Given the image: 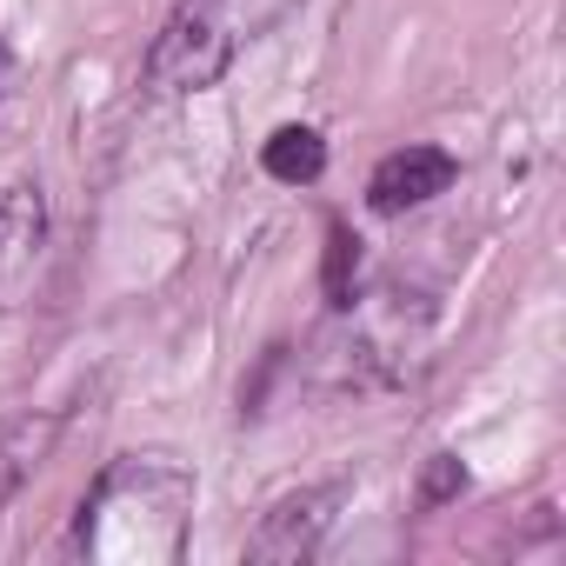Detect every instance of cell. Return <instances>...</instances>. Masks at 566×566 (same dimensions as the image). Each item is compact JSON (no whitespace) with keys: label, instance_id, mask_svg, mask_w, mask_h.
<instances>
[{"label":"cell","instance_id":"obj_1","mask_svg":"<svg viewBox=\"0 0 566 566\" xmlns=\"http://www.w3.org/2000/svg\"><path fill=\"white\" fill-rule=\"evenodd\" d=\"M193 513V473L167 453H120L81 500L74 546L94 559H174Z\"/></svg>","mask_w":566,"mask_h":566},{"label":"cell","instance_id":"obj_9","mask_svg":"<svg viewBox=\"0 0 566 566\" xmlns=\"http://www.w3.org/2000/svg\"><path fill=\"white\" fill-rule=\"evenodd\" d=\"M0 74H8V48H0Z\"/></svg>","mask_w":566,"mask_h":566},{"label":"cell","instance_id":"obj_4","mask_svg":"<svg viewBox=\"0 0 566 566\" xmlns=\"http://www.w3.org/2000/svg\"><path fill=\"white\" fill-rule=\"evenodd\" d=\"M48 253V193L41 180L0 187V307H21Z\"/></svg>","mask_w":566,"mask_h":566},{"label":"cell","instance_id":"obj_2","mask_svg":"<svg viewBox=\"0 0 566 566\" xmlns=\"http://www.w3.org/2000/svg\"><path fill=\"white\" fill-rule=\"evenodd\" d=\"M227 61H233V34L220 21V0H180L147 48V87L154 94H200L227 74Z\"/></svg>","mask_w":566,"mask_h":566},{"label":"cell","instance_id":"obj_6","mask_svg":"<svg viewBox=\"0 0 566 566\" xmlns=\"http://www.w3.org/2000/svg\"><path fill=\"white\" fill-rule=\"evenodd\" d=\"M260 167H266L273 180H287V187H307V180H321V167H327V140H321L314 127H280V134L260 147Z\"/></svg>","mask_w":566,"mask_h":566},{"label":"cell","instance_id":"obj_8","mask_svg":"<svg viewBox=\"0 0 566 566\" xmlns=\"http://www.w3.org/2000/svg\"><path fill=\"white\" fill-rule=\"evenodd\" d=\"M460 486H467L460 460H453V453H440V460L427 467V506H440V500H447V493H460Z\"/></svg>","mask_w":566,"mask_h":566},{"label":"cell","instance_id":"obj_3","mask_svg":"<svg viewBox=\"0 0 566 566\" xmlns=\"http://www.w3.org/2000/svg\"><path fill=\"white\" fill-rule=\"evenodd\" d=\"M347 500V486H307V493H287L260 513V526L247 533V559H266V566H307L334 526V506Z\"/></svg>","mask_w":566,"mask_h":566},{"label":"cell","instance_id":"obj_5","mask_svg":"<svg viewBox=\"0 0 566 566\" xmlns=\"http://www.w3.org/2000/svg\"><path fill=\"white\" fill-rule=\"evenodd\" d=\"M453 180H460V160H453V154H440V147H400V154H387V160L374 167L367 207H374V213H413V207L440 200Z\"/></svg>","mask_w":566,"mask_h":566},{"label":"cell","instance_id":"obj_7","mask_svg":"<svg viewBox=\"0 0 566 566\" xmlns=\"http://www.w3.org/2000/svg\"><path fill=\"white\" fill-rule=\"evenodd\" d=\"M354 266H360V240L347 233V220L327 227V301L354 307Z\"/></svg>","mask_w":566,"mask_h":566}]
</instances>
